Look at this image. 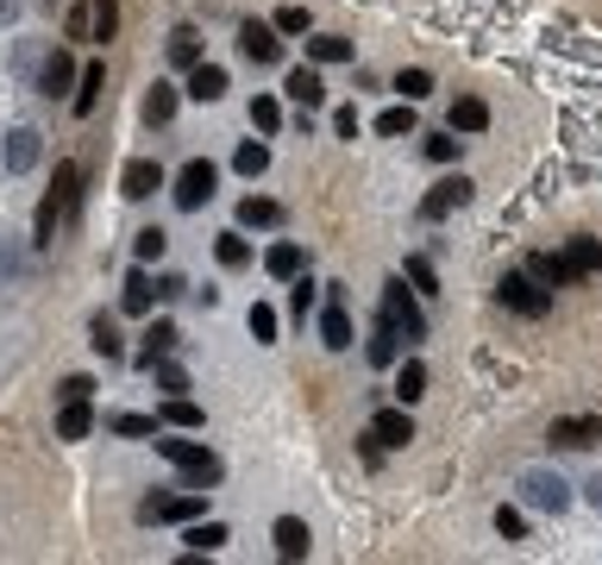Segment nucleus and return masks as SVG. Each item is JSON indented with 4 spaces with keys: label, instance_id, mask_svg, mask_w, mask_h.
<instances>
[{
    "label": "nucleus",
    "instance_id": "a19ab883",
    "mask_svg": "<svg viewBox=\"0 0 602 565\" xmlns=\"http://www.w3.org/2000/svg\"><path fill=\"white\" fill-rule=\"evenodd\" d=\"M401 277H408L414 296H433V289H440V277H433V264H426V257H408V264H401Z\"/></svg>",
    "mask_w": 602,
    "mask_h": 565
},
{
    "label": "nucleus",
    "instance_id": "bf43d9fd",
    "mask_svg": "<svg viewBox=\"0 0 602 565\" xmlns=\"http://www.w3.org/2000/svg\"><path fill=\"white\" fill-rule=\"evenodd\" d=\"M45 7H57V0H45Z\"/></svg>",
    "mask_w": 602,
    "mask_h": 565
},
{
    "label": "nucleus",
    "instance_id": "f3484780",
    "mask_svg": "<svg viewBox=\"0 0 602 565\" xmlns=\"http://www.w3.org/2000/svg\"><path fill=\"white\" fill-rule=\"evenodd\" d=\"M226 88H232V82H226L220 63H195V70H189V88H182V95H189V101H220Z\"/></svg>",
    "mask_w": 602,
    "mask_h": 565
},
{
    "label": "nucleus",
    "instance_id": "aec40b11",
    "mask_svg": "<svg viewBox=\"0 0 602 565\" xmlns=\"http://www.w3.org/2000/svg\"><path fill=\"white\" fill-rule=\"evenodd\" d=\"M276 540V560H308V521H296V515H282L270 528Z\"/></svg>",
    "mask_w": 602,
    "mask_h": 565
},
{
    "label": "nucleus",
    "instance_id": "603ef678",
    "mask_svg": "<svg viewBox=\"0 0 602 565\" xmlns=\"http://www.w3.org/2000/svg\"><path fill=\"white\" fill-rule=\"evenodd\" d=\"M496 534H502V540H521V534H527L521 509H496Z\"/></svg>",
    "mask_w": 602,
    "mask_h": 565
},
{
    "label": "nucleus",
    "instance_id": "6e6552de",
    "mask_svg": "<svg viewBox=\"0 0 602 565\" xmlns=\"http://www.w3.org/2000/svg\"><path fill=\"white\" fill-rule=\"evenodd\" d=\"M321 346L346 352L351 346V314H346V282H326V314H321Z\"/></svg>",
    "mask_w": 602,
    "mask_h": 565
},
{
    "label": "nucleus",
    "instance_id": "ea45409f",
    "mask_svg": "<svg viewBox=\"0 0 602 565\" xmlns=\"http://www.w3.org/2000/svg\"><path fill=\"white\" fill-rule=\"evenodd\" d=\"M314 289H321V282H308V271H296V277H289V314H296V321H308V314H314Z\"/></svg>",
    "mask_w": 602,
    "mask_h": 565
},
{
    "label": "nucleus",
    "instance_id": "de8ad7c7",
    "mask_svg": "<svg viewBox=\"0 0 602 565\" xmlns=\"http://www.w3.org/2000/svg\"><path fill=\"white\" fill-rule=\"evenodd\" d=\"M57 396H63V402H88V396H95V377H88V371H75V377L57 384Z\"/></svg>",
    "mask_w": 602,
    "mask_h": 565
},
{
    "label": "nucleus",
    "instance_id": "c9c22d12",
    "mask_svg": "<svg viewBox=\"0 0 602 565\" xmlns=\"http://www.w3.org/2000/svg\"><path fill=\"white\" fill-rule=\"evenodd\" d=\"M182 540H189V553H220V546H226V521H195Z\"/></svg>",
    "mask_w": 602,
    "mask_h": 565
},
{
    "label": "nucleus",
    "instance_id": "cd10ccee",
    "mask_svg": "<svg viewBox=\"0 0 602 565\" xmlns=\"http://www.w3.org/2000/svg\"><path fill=\"white\" fill-rule=\"evenodd\" d=\"M421 396H426V364H421V359H408V364L396 371V402H401V409H414Z\"/></svg>",
    "mask_w": 602,
    "mask_h": 565
},
{
    "label": "nucleus",
    "instance_id": "a211bd4d",
    "mask_svg": "<svg viewBox=\"0 0 602 565\" xmlns=\"http://www.w3.org/2000/svg\"><path fill=\"white\" fill-rule=\"evenodd\" d=\"M282 95H289L296 107H308V113H314V107L326 101V82H321V70H289V82H282Z\"/></svg>",
    "mask_w": 602,
    "mask_h": 565
},
{
    "label": "nucleus",
    "instance_id": "79ce46f5",
    "mask_svg": "<svg viewBox=\"0 0 602 565\" xmlns=\"http://www.w3.org/2000/svg\"><path fill=\"white\" fill-rule=\"evenodd\" d=\"M396 95H401V101H426V95H433V76H426V70H401Z\"/></svg>",
    "mask_w": 602,
    "mask_h": 565
},
{
    "label": "nucleus",
    "instance_id": "393cba45",
    "mask_svg": "<svg viewBox=\"0 0 602 565\" xmlns=\"http://www.w3.org/2000/svg\"><path fill=\"white\" fill-rule=\"evenodd\" d=\"M157 428H182V434H195V428H201V402H189V396H164Z\"/></svg>",
    "mask_w": 602,
    "mask_h": 565
},
{
    "label": "nucleus",
    "instance_id": "9b49d317",
    "mask_svg": "<svg viewBox=\"0 0 602 565\" xmlns=\"http://www.w3.org/2000/svg\"><path fill=\"white\" fill-rule=\"evenodd\" d=\"M157 189H164V170H157V157H132V164L120 170V195H125V202H150Z\"/></svg>",
    "mask_w": 602,
    "mask_h": 565
},
{
    "label": "nucleus",
    "instance_id": "49530a36",
    "mask_svg": "<svg viewBox=\"0 0 602 565\" xmlns=\"http://www.w3.org/2000/svg\"><path fill=\"white\" fill-rule=\"evenodd\" d=\"M251 127H257V132H276V127H282V107H276L270 95H257V101H251Z\"/></svg>",
    "mask_w": 602,
    "mask_h": 565
},
{
    "label": "nucleus",
    "instance_id": "4468645a",
    "mask_svg": "<svg viewBox=\"0 0 602 565\" xmlns=\"http://www.w3.org/2000/svg\"><path fill=\"white\" fill-rule=\"evenodd\" d=\"M75 76H82V70H75V57H70V51H45V63H38L32 88H38V95H63Z\"/></svg>",
    "mask_w": 602,
    "mask_h": 565
},
{
    "label": "nucleus",
    "instance_id": "4d7b16f0",
    "mask_svg": "<svg viewBox=\"0 0 602 565\" xmlns=\"http://www.w3.org/2000/svg\"><path fill=\"white\" fill-rule=\"evenodd\" d=\"M7 26H20V0H0V32Z\"/></svg>",
    "mask_w": 602,
    "mask_h": 565
},
{
    "label": "nucleus",
    "instance_id": "39448f33",
    "mask_svg": "<svg viewBox=\"0 0 602 565\" xmlns=\"http://www.w3.org/2000/svg\"><path fill=\"white\" fill-rule=\"evenodd\" d=\"M496 302H502V309H515V314H527V321H540V314H552V289L515 271V277L496 282Z\"/></svg>",
    "mask_w": 602,
    "mask_h": 565
},
{
    "label": "nucleus",
    "instance_id": "a878e982",
    "mask_svg": "<svg viewBox=\"0 0 602 565\" xmlns=\"http://www.w3.org/2000/svg\"><path fill=\"white\" fill-rule=\"evenodd\" d=\"M95 434V409L88 402H63V414H57V440H88Z\"/></svg>",
    "mask_w": 602,
    "mask_h": 565
},
{
    "label": "nucleus",
    "instance_id": "473e14b6",
    "mask_svg": "<svg viewBox=\"0 0 602 565\" xmlns=\"http://www.w3.org/2000/svg\"><path fill=\"white\" fill-rule=\"evenodd\" d=\"M170 352H176V327H170V321H150V334H145V352H139V364L150 371V364H157V359H170Z\"/></svg>",
    "mask_w": 602,
    "mask_h": 565
},
{
    "label": "nucleus",
    "instance_id": "f704fd0d",
    "mask_svg": "<svg viewBox=\"0 0 602 565\" xmlns=\"http://www.w3.org/2000/svg\"><path fill=\"white\" fill-rule=\"evenodd\" d=\"M376 132H383V139H408V132H414V101L383 107V113H376Z\"/></svg>",
    "mask_w": 602,
    "mask_h": 565
},
{
    "label": "nucleus",
    "instance_id": "1a4fd4ad",
    "mask_svg": "<svg viewBox=\"0 0 602 565\" xmlns=\"http://www.w3.org/2000/svg\"><path fill=\"white\" fill-rule=\"evenodd\" d=\"M552 446H558V453H583V446H597L602 440V421L597 414H565V421H552Z\"/></svg>",
    "mask_w": 602,
    "mask_h": 565
},
{
    "label": "nucleus",
    "instance_id": "ddd939ff",
    "mask_svg": "<svg viewBox=\"0 0 602 565\" xmlns=\"http://www.w3.org/2000/svg\"><path fill=\"white\" fill-rule=\"evenodd\" d=\"M239 51H245V63H276V57H282V38H276V26H264V20H245V26H239Z\"/></svg>",
    "mask_w": 602,
    "mask_h": 565
},
{
    "label": "nucleus",
    "instance_id": "423d86ee",
    "mask_svg": "<svg viewBox=\"0 0 602 565\" xmlns=\"http://www.w3.org/2000/svg\"><path fill=\"white\" fill-rule=\"evenodd\" d=\"M201 503H207V490H157L139 503V521H195Z\"/></svg>",
    "mask_w": 602,
    "mask_h": 565
},
{
    "label": "nucleus",
    "instance_id": "58836bf2",
    "mask_svg": "<svg viewBox=\"0 0 602 565\" xmlns=\"http://www.w3.org/2000/svg\"><path fill=\"white\" fill-rule=\"evenodd\" d=\"M170 63H176V70H195V63H201V38L189 26L170 32Z\"/></svg>",
    "mask_w": 602,
    "mask_h": 565
},
{
    "label": "nucleus",
    "instance_id": "4be33fe9",
    "mask_svg": "<svg viewBox=\"0 0 602 565\" xmlns=\"http://www.w3.org/2000/svg\"><path fill=\"white\" fill-rule=\"evenodd\" d=\"M100 88H107V70L100 63H88L82 76H75V95H70V107H75V120H88L95 113V101H100Z\"/></svg>",
    "mask_w": 602,
    "mask_h": 565
},
{
    "label": "nucleus",
    "instance_id": "c85d7f7f",
    "mask_svg": "<svg viewBox=\"0 0 602 565\" xmlns=\"http://www.w3.org/2000/svg\"><path fill=\"white\" fill-rule=\"evenodd\" d=\"M88 38H120V0H88Z\"/></svg>",
    "mask_w": 602,
    "mask_h": 565
},
{
    "label": "nucleus",
    "instance_id": "6ab92c4d",
    "mask_svg": "<svg viewBox=\"0 0 602 565\" xmlns=\"http://www.w3.org/2000/svg\"><path fill=\"white\" fill-rule=\"evenodd\" d=\"M264 271H270L276 282H289L296 271H308V252H301L296 239H276L270 252H264Z\"/></svg>",
    "mask_w": 602,
    "mask_h": 565
},
{
    "label": "nucleus",
    "instance_id": "f03ea898",
    "mask_svg": "<svg viewBox=\"0 0 602 565\" xmlns=\"http://www.w3.org/2000/svg\"><path fill=\"white\" fill-rule=\"evenodd\" d=\"M383 321H389L401 339H426V314H421V302H414L408 277H389V282H383Z\"/></svg>",
    "mask_w": 602,
    "mask_h": 565
},
{
    "label": "nucleus",
    "instance_id": "0eeeda50",
    "mask_svg": "<svg viewBox=\"0 0 602 565\" xmlns=\"http://www.w3.org/2000/svg\"><path fill=\"white\" fill-rule=\"evenodd\" d=\"M38 157H45V132H38V127H13V132H7V152H0V170H7V177L38 170Z\"/></svg>",
    "mask_w": 602,
    "mask_h": 565
},
{
    "label": "nucleus",
    "instance_id": "20e7f679",
    "mask_svg": "<svg viewBox=\"0 0 602 565\" xmlns=\"http://www.w3.org/2000/svg\"><path fill=\"white\" fill-rule=\"evenodd\" d=\"M214 182H220V170H214V164H207V157H189V164H182V170H176V207H182V214H201V207L214 202Z\"/></svg>",
    "mask_w": 602,
    "mask_h": 565
},
{
    "label": "nucleus",
    "instance_id": "8fccbe9b",
    "mask_svg": "<svg viewBox=\"0 0 602 565\" xmlns=\"http://www.w3.org/2000/svg\"><path fill=\"white\" fill-rule=\"evenodd\" d=\"M20 277H25L20 245H13V239H0V282H20Z\"/></svg>",
    "mask_w": 602,
    "mask_h": 565
},
{
    "label": "nucleus",
    "instance_id": "7ed1b4c3",
    "mask_svg": "<svg viewBox=\"0 0 602 565\" xmlns=\"http://www.w3.org/2000/svg\"><path fill=\"white\" fill-rule=\"evenodd\" d=\"M515 490H521L527 509H546V515L571 509V484H565L558 471H540V465H533V471H521V478H515Z\"/></svg>",
    "mask_w": 602,
    "mask_h": 565
},
{
    "label": "nucleus",
    "instance_id": "bb28decb",
    "mask_svg": "<svg viewBox=\"0 0 602 565\" xmlns=\"http://www.w3.org/2000/svg\"><path fill=\"white\" fill-rule=\"evenodd\" d=\"M396 352H401V334L389 327V321H376V334H371V346H364V359H371L376 371H389V364H396Z\"/></svg>",
    "mask_w": 602,
    "mask_h": 565
},
{
    "label": "nucleus",
    "instance_id": "6e6d98bb",
    "mask_svg": "<svg viewBox=\"0 0 602 565\" xmlns=\"http://www.w3.org/2000/svg\"><path fill=\"white\" fill-rule=\"evenodd\" d=\"M70 38H88V0H82V7L70 13Z\"/></svg>",
    "mask_w": 602,
    "mask_h": 565
},
{
    "label": "nucleus",
    "instance_id": "b1692460",
    "mask_svg": "<svg viewBox=\"0 0 602 565\" xmlns=\"http://www.w3.org/2000/svg\"><path fill=\"white\" fill-rule=\"evenodd\" d=\"M88 346H95L100 359H125V339H120V327H113V314H95V321H88Z\"/></svg>",
    "mask_w": 602,
    "mask_h": 565
},
{
    "label": "nucleus",
    "instance_id": "c756f323",
    "mask_svg": "<svg viewBox=\"0 0 602 565\" xmlns=\"http://www.w3.org/2000/svg\"><path fill=\"white\" fill-rule=\"evenodd\" d=\"M232 170H239V177H264V170H270V145H264V139H245V145H239V152H232Z\"/></svg>",
    "mask_w": 602,
    "mask_h": 565
},
{
    "label": "nucleus",
    "instance_id": "864d4df0",
    "mask_svg": "<svg viewBox=\"0 0 602 565\" xmlns=\"http://www.w3.org/2000/svg\"><path fill=\"white\" fill-rule=\"evenodd\" d=\"M333 132H339V139H358V107H339V113H333Z\"/></svg>",
    "mask_w": 602,
    "mask_h": 565
},
{
    "label": "nucleus",
    "instance_id": "7c9ffc66",
    "mask_svg": "<svg viewBox=\"0 0 602 565\" xmlns=\"http://www.w3.org/2000/svg\"><path fill=\"white\" fill-rule=\"evenodd\" d=\"M490 127V107L477 101V95H458L452 101V132H483Z\"/></svg>",
    "mask_w": 602,
    "mask_h": 565
},
{
    "label": "nucleus",
    "instance_id": "3c124183",
    "mask_svg": "<svg viewBox=\"0 0 602 565\" xmlns=\"http://www.w3.org/2000/svg\"><path fill=\"white\" fill-rule=\"evenodd\" d=\"M270 26H276V32H308L314 20H308V7H282V13H276Z\"/></svg>",
    "mask_w": 602,
    "mask_h": 565
},
{
    "label": "nucleus",
    "instance_id": "c03bdc74",
    "mask_svg": "<svg viewBox=\"0 0 602 565\" xmlns=\"http://www.w3.org/2000/svg\"><path fill=\"white\" fill-rule=\"evenodd\" d=\"M245 327H251V339H257V346H270V339H276V309H264V302H251Z\"/></svg>",
    "mask_w": 602,
    "mask_h": 565
},
{
    "label": "nucleus",
    "instance_id": "5701e85b",
    "mask_svg": "<svg viewBox=\"0 0 602 565\" xmlns=\"http://www.w3.org/2000/svg\"><path fill=\"white\" fill-rule=\"evenodd\" d=\"M150 302H157V282H150L145 264H139V271L125 277V289H120V309L125 314H150Z\"/></svg>",
    "mask_w": 602,
    "mask_h": 565
},
{
    "label": "nucleus",
    "instance_id": "412c9836",
    "mask_svg": "<svg viewBox=\"0 0 602 565\" xmlns=\"http://www.w3.org/2000/svg\"><path fill=\"white\" fill-rule=\"evenodd\" d=\"M176 101H182V88H170V82H150V88H145V127H170Z\"/></svg>",
    "mask_w": 602,
    "mask_h": 565
},
{
    "label": "nucleus",
    "instance_id": "72a5a7b5",
    "mask_svg": "<svg viewBox=\"0 0 602 565\" xmlns=\"http://www.w3.org/2000/svg\"><path fill=\"white\" fill-rule=\"evenodd\" d=\"M308 57H314V63H351V38L321 32V38H308Z\"/></svg>",
    "mask_w": 602,
    "mask_h": 565
},
{
    "label": "nucleus",
    "instance_id": "09e8293b",
    "mask_svg": "<svg viewBox=\"0 0 602 565\" xmlns=\"http://www.w3.org/2000/svg\"><path fill=\"white\" fill-rule=\"evenodd\" d=\"M458 152H465V139H452V127L440 132V139H426V157H433V164H452Z\"/></svg>",
    "mask_w": 602,
    "mask_h": 565
},
{
    "label": "nucleus",
    "instance_id": "9d476101",
    "mask_svg": "<svg viewBox=\"0 0 602 565\" xmlns=\"http://www.w3.org/2000/svg\"><path fill=\"white\" fill-rule=\"evenodd\" d=\"M471 202V177H446V182H433L421 195V220H446L452 207H465Z\"/></svg>",
    "mask_w": 602,
    "mask_h": 565
},
{
    "label": "nucleus",
    "instance_id": "2eb2a0df",
    "mask_svg": "<svg viewBox=\"0 0 602 565\" xmlns=\"http://www.w3.org/2000/svg\"><path fill=\"white\" fill-rule=\"evenodd\" d=\"M527 277L546 282V289H565V282H577V264L565 252H533L527 257Z\"/></svg>",
    "mask_w": 602,
    "mask_h": 565
},
{
    "label": "nucleus",
    "instance_id": "f257e3e1",
    "mask_svg": "<svg viewBox=\"0 0 602 565\" xmlns=\"http://www.w3.org/2000/svg\"><path fill=\"white\" fill-rule=\"evenodd\" d=\"M150 446H157V453H164V459H170V465H176V471H182V478H189L195 490H207V484H220V478H226L220 453H207L201 440H170V434H150Z\"/></svg>",
    "mask_w": 602,
    "mask_h": 565
},
{
    "label": "nucleus",
    "instance_id": "5fc2aeb1",
    "mask_svg": "<svg viewBox=\"0 0 602 565\" xmlns=\"http://www.w3.org/2000/svg\"><path fill=\"white\" fill-rule=\"evenodd\" d=\"M176 296H189V282H182V277H157V302H176Z\"/></svg>",
    "mask_w": 602,
    "mask_h": 565
},
{
    "label": "nucleus",
    "instance_id": "13d9d810",
    "mask_svg": "<svg viewBox=\"0 0 602 565\" xmlns=\"http://www.w3.org/2000/svg\"><path fill=\"white\" fill-rule=\"evenodd\" d=\"M583 496H590V509L602 515V471H597V478H590V484H583Z\"/></svg>",
    "mask_w": 602,
    "mask_h": 565
},
{
    "label": "nucleus",
    "instance_id": "2f4dec72",
    "mask_svg": "<svg viewBox=\"0 0 602 565\" xmlns=\"http://www.w3.org/2000/svg\"><path fill=\"white\" fill-rule=\"evenodd\" d=\"M107 434H120V440H150V434H157V421H150V414H132V409H113V414H107Z\"/></svg>",
    "mask_w": 602,
    "mask_h": 565
},
{
    "label": "nucleus",
    "instance_id": "37998d69",
    "mask_svg": "<svg viewBox=\"0 0 602 565\" xmlns=\"http://www.w3.org/2000/svg\"><path fill=\"white\" fill-rule=\"evenodd\" d=\"M565 257L577 264V277H583V271H602V245H597V239H571V245H565Z\"/></svg>",
    "mask_w": 602,
    "mask_h": 565
},
{
    "label": "nucleus",
    "instance_id": "a18cd8bd",
    "mask_svg": "<svg viewBox=\"0 0 602 565\" xmlns=\"http://www.w3.org/2000/svg\"><path fill=\"white\" fill-rule=\"evenodd\" d=\"M164 245H170V239H164L157 227H145L139 239H132V257H139V264H157V257H164Z\"/></svg>",
    "mask_w": 602,
    "mask_h": 565
},
{
    "label": "nucleus",
    "instance_id": "f8f14e48",
    "mask_svg": "<svg viewBox=\"0 0 602 565\" xmlns=\"http://www.w3.org/2000/svg\"><path fill=\"white\" fill-rule=\"evenodd\" d=\"M364 440H376V446H408L414 440V421H408V409H376L371 414V428H364Z\"/></svg>",
    "mask_w": 602,
    "mask_h": 565
},
{
    "label": "nucleus",
    "instance_id": "dca6fc26",
    "mask_svg": "<svg viewBox=\"0 0 602 565\" xmlns=\"http://www.w3.org/2000/svg\"><path fill=\"white\" fill-rule=\"evenodd\" d=\"M239 227L276 232V227H282V202H270V195H245V202H239Z\"/></svg>",
    "mask_w": 602,
    "mask_h": 565
},
{
    "label": "nucleus",
    "instance_id": "e433bc0d",
    "mask_svg": "<svg viewBox=\"0 0 602 565\" xmlns=\"http://www.w3.org/2000/svg\"><path fill=\"white\" fill-rule=\"evenodd\" d=\"M214 257H220L226 271H245V264H251V245L239 239V232H220V239H214Z\"/></svg>",
    "mask_w": 602,
    "mask_h": 565
},
{
    "label": "nucleus",
    "instance_id": "4c0bfd02",
    "mask_svg": "<svg viewBox=\"0 0 602 565\" xmlns=\"http://www.w3.org/2000/svg\"><path fill=\"white\" fill-rule=\"evenodd\" d=\"M150 377H157L164 396H189V371H182L176 359H157V364H150Z\"/></svg>",
    "mask_w": 602,
    "mask_h": 565
}]
</instances>
